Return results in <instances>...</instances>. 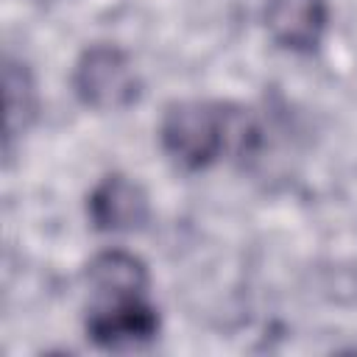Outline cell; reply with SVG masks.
Returning <instances> with one entry per match:
<instances>
[{"instance_id":"obj_1","label":"cell","mask_w":357,"mask_h":357,"mask_svg":"<svg viewBox=\"0 0 357 357\" xmlns=\"http://www.w3.org/2000/svg\"><path fill=\"white\" fill-rule=\"evenodd\" d=\"M248 137L240 112L215 100H176L159 120V142L165 153L187 167L201 170L223 156L231 139Z\"/></svg>"},{"instance_id":"obj_2","label":"cell","mask_w":357,"mask_h":357,"mask_svg":"<svg viewBox=\"0 0 357 357\" xmlns=\"http://www.w3.org/2000/svg\"><path fill=\"white\" fill-rule=\"evenodd\" d=\"M78 100L98 112H117L137 100L139 78L128 56L114 45H89L73 67Z\"/></svg>"},{"instance_id":"obj_3","label":"cell","mask_w":357,"mask_h":357,"mask_svg":"<svg viewBox=\"0 0 357 357\" xmlns=\"http://www.w3.org/2000/svg\"><path fill=\"white\" fill-rule=\"evenodd\" d=\"M156 332H159V312L148 301V296L86 307V335L100 349L134 351L153 343Z\"/></svg>"},{"instance_id":"obj_4","label":"cell","mask_w":357,"mask_h":357,"mask_svg":"<svg viewBox=\"0 0 357 357\" xmlns=\"http://www.w3.org/2000/svg\"><path fill=\"white\" fill-rule=\"evenodd\" d=\"M148 212L145 190L123 173L103 176L86 198V215L98 231H134L148 220Z\"/></svg>"},{"instance_id":"obj_5","label":"cell","mask_w":357,"mask_h":357,"mask_svg":"<svg viewBox=\"0 0 357 357\" xmlns=\"http://www.w3.org/2000/svg\"><path fill=\"white\" fill-rule=\"evenodd\" d=\"M329 22L326 0H265V25L276 45L310 53L321 45Z\"/></svg>"},{"instance_id":"obj_6","label":"cell","mask_w":357,"mask_h":357,"mask_svg":"<svg viewBox=\"0 0 357 357\" xmlns=\"http://www.w3.org/2000/svg\"><path fill=\"white\" fill-rule=\"evenodd\" d=\"M84 279H86L89 301L112 298V296H148V284H151L145 262L123 248H109L95 254L84 271Z\"/></svg>"},{"instance_id":"obj_7","label":"cell","mask_w":357,"mask_h":357,"mask_svg":"<svg viewBox=\"0 0 357 357\" xmlns=\"http://www.w3.org/2000/svg\"><path fill=\"white\" fill-rule=\"evenodd\" d=\"M3 86H6V153H11L14 139L22 137L31 120L36 117V86L31 70L11 56H6Z\"/></svg>"}]
</instances>
